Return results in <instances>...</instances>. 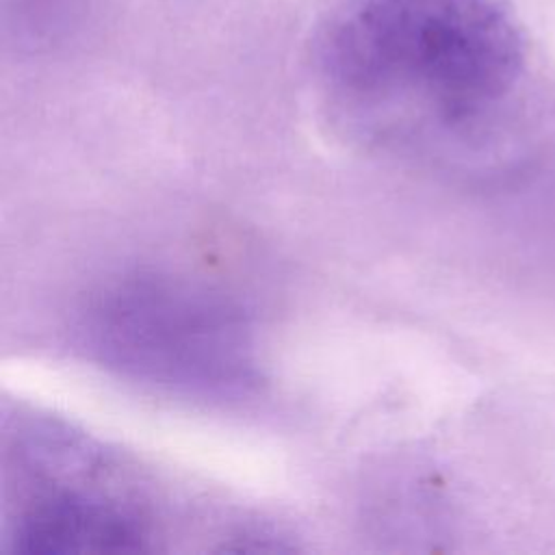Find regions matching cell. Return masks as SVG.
Masks as SVG:
<instances>
[{
  "instance_id": "cell-3",
  "label": "cell",
  "mask_w": 555,
  "mask_h": 555,
  "mask_svg": "<svg viewBox=\"0 0 555 555\" xmlns=\"http://www.w3.org/2000/svg\"><path fill=\"white\" fill-rule=\"evenodd\" d=\"M11 551L28 555L139 553L150 548L147 522L128 505L82 490L50 492L17 518Z\"/></svg>"
},
{
  "instance_id": "cell-1",
  "label": "cell",
  "mask_w": 555,
  "mask_h": 555,
  "mask_svg": "<svg viewBox=\"0 0 555 555\" xmlns=\"http://www.w3.org/2000/svg\"><path fill=\"white\" fill-rule=\"evenodd\" d=\"M499 0H345L312 48V85L349 143L405 158L499 102L525 67Z\"/></svg>"
},
{
  "instance_id": "cell-2",
  "label": "cell",
  "mask_w": 555,
  "mask_h": 555,
  "mask_svg": "<svg viewBox=\"0 0 555 555\" xmlns=\"http://www.w3.org/2000/svg\"><path fill=\"white\" fill-rule=\"evenodd\" d=\"M76 343L106 373L178 399L243 401L262 382L243 306L173 273L132 271L100 284L78 310Z\"/></svg>"
}]
</instances>
